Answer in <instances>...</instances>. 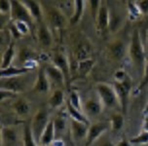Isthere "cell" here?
<instances>
[{
	"instance_id": "cell-44",
	"label": "cell",
	"mask_w": 148,
	"mask_h": 146,
	"mask_svg": "<svg viewBox=\"0 0 148 146\" xmlns=\"http://www.w3.org/2000/svg\"><path fill=\"white\" fill-rule=\"evenodd\" d=\"M142 131L148 132V115L144 116L143 122H142Z\"/></svg>"
},
{
	"instance_id": "cell-12",
	"label": "cell",
	"mask_w": 148,
	"mask_h": 146,
	"mask_svg": "<svg viewBox=\"0 0 148 146\" xmlns=\"http://www.w3.org/2000/svg\"><path fill=\"white\" fill-rule=\"evenodd\" d=\"M51 63H53L55 66H57L63 73L65 81H66V87H67V85L69 84L70 77H71V64L66 54L62 51H56L53 54Z\"/></svg>"
},
{
	"instance_id": "cell-8",
	"label": "cell",
	"mask_w": 148,
	"mask_h": 146,
	"mask_svg": "<svg viewBox=\"0 0 148 146\" xmlns=\"http://www.w3.org/2000/svg\"><path fill=\"white\" fill-rule=\"evenodd\" d=\"M128 46L122 39L114 38L108 42L106 46V53L108 58L114 62H121L123 58L128 56Z\"/></svg>"
},
{
	"instance_id": "cell-24",
	"label": "cell",
	"mask_w": 148,
	"mask_h": 146,
	"mask_svg": "<svg viewBox=\"0 0 148 146\" xmlns=\"http://www.w3.org/2000/svg\"><path fill=\"white\" fill-rule=\"evenodd\" d=\"M31 68L28 67H18L16 65H11L6 69H1L0 71V78H11V77H17L25 75L28 72H30Z\"/></svg>"
},
{
	"instance_id": "cell-32",
	"label": "cell",
	"mask_w": 148,
	"mask_h": 146,
	"mask_svg": "<svg viewBox=\"0 0 148 146\" xmlns=\"http://www.w3.org/2000/svg\"><path fill=\"white\" fill-rule=\"evenodd\" d=\"M23 146H38L31 132L30 125H26L23 130Z\"/></svg>"
},
{
	"instance_id": "cell-36",
	"label": "cell",
	"mask_w": 148,
	"mask_h": 146,
	"mask_svg": "<svg viewBox=\"0 0 148 146\" xmlns=\"http://www.w3.org/2000/svg\"><path fill=\"white\" fill-rule=\"evenodd\" d=\"M11 0H1L0 1V16H4L11 19Z\"/></svg>"
},
{
	"instance_id": "cell-26",
	"label": "cell",
	"mask_w": 148,
	"mask_h": 146,
	"mask_svg": "<svg viewBox=\"0 0 148 146\" xmlns=\"http://www.w3.org/2000/svg\"><path fill=\"white\" fill-rule=\"evenodd\" d=\"M87 1H83V0H75V8H74V13L72 17L69 20V25H75L80 23L82 17L85 12V8L87 6Z\"/></svg>"
},
{
	"instance_id": "cell-37",
	"label": "cell",
	"mask_w": 148,
	"mask_h": 146,
	"mask_svg": "<svg viewBox=\"0 0 148 146\" xmlns=\"http://www.w3.org/2000/svg\"><path fill=\"white\" fill-rule=\"evenodd\" d=\"M128 16L132 20H136L138 17H140L141 14L139 12L138 8L136 7V2L134 1H129L128 2Z\"/></svg>"
},
{
	"instance_id": "cell-38",
	"label": "cell",
	"mask_w": 148,
	"mask_h": 146,
	"mask_svg": "<svg viewBox=\"0 0 148 146\" xmlns=\"http://www.w3.org/2000/svg\"><path fill=\"white\" fill-rule=\"evenodd\" d=\"M87 3L89 4V8H90V12H91L92 18L96 21V18L97 16V13L99 11L100 6H101L102 1H99V0H92V1H87Z\"/></svg>"
},
{
	"instance_id": "cell-27",
	"label": "cell",
	"mask_w": 148,
	"mask_h": 146,
	"mask_svg": "<svg viewBox=\"0 0 148 146\" xmlns=\"http://www.w3.org/2000/svg\"><path fill=\"white\" fill-rule=\"evenodd\" d=\"M53 121H54L56 139L60 138L62 135L66 131V127H67L66 117H65V115H62V114H58V115L53 119Z\"/></svg>"
},
{
	"instance_id": "cell-6",
	"label": "cell",
	"mask_w": 148,
	"mask_h": 146,
	"mask_svg": "<svg viewBox=\"0 0 148 146\" xmlns=\"http://www.w3.org/2000/svg\"><path fill=\"white\" fill-rule=\"evenodd\" d=\"M112 86L114 88L116 94H117L121 111L125 115L127 112V108H128L130 94H131L132 91L131 80H130V78L128 77V78H126L123 81H115Z\"/></svg>"
},
{
	"instance_id": "cell-13",
	"label": "cell",
	"mask_w": 148,
	"mask_h": 146,
	"mask_svg": "<svg viewBox=\"0 0 148 146\" xmlns=\"http://www.w3.org/2000/svg\"><path fill=\"white\" fill-rule=\"evenodd\" d=\"M52 90L51 84L48 80V77L45 72L44 66H40V68L37 71L36 77L33 81L32 92L38 95H46Z\"/></svg>"
},
{
	"instance_id": "cell-33",
	"label": "cell",
	"mask_w": 148,
	"mask_h": 146,
	"mask_svg": "<svg viewBox=\"0 0 148 146\" xmlns=\"http://www.w3.org/2000/svg\"><path fill=\"white\" fill-rule=\"evenodd\" d=\"M62 5H56L70 20L74 13V8H75V1H60L59 2Z\"/></svg>"
},
{
	"instance_id": "cell-19",
	"label": "cell",
	"mask_w": 148,
	"mask_h": 146,
	"mask_svg": "<svg viewBox=\"0 0 148 146\" xmlns=\"http://www.w3.org/2000/svg\"><path fill=\"white\" fill-rule=\"evenodd\" d=\"M23 3L27 8L35 23H44V8L41 5L42 2L35 0H23Z\"/></svg>"
},
{
	"instance_id": "cell-3",
	"label": "cell",
	"mask_w": 148,
	"mask_h": 146,
	"mask_svg": "<svg viewBox=\"0 0 148 146\" xmlns=\"http://www.w3.org/2000/svg\"><path fill=\"white\" fill-rule=\"evenodd\" d=\"M51 121L50 118L49 111L46 107H41L36 110L30 122V129L32 135L39 146V141H40L41 135L45 131L46 127L48 126L49 122Z\"/></svg>"
},
{
	"instance_id": "cell-17",
	"label": "cell",
	"mask_w": 148,
	"mask_h": 146,
	"mask_svg": "<svg viewBox=\"0 0 148 146\" xmlns=\"http://www.w3.org/2000/svg\"><path fill=\"white\" fill-rule=\"evenodd\" d=\"M102 110H103V105H102L99 97L97 99H94V97L88 99L85 103H83V112L89 120L91 118L99 117L100 113L102 112Z\"/></svg>"
},
{
	"instance_id": "cell-45",
	"label": "cell",
	"mask_w": 148,
	"mask_h": 146,
	"mask_svg": "<svg viewBox=\"0 0 148 146\" xmlns=\"http://www.w3.org/2000/svg\"><path fill=\"white\" fill-rule=\"evenodd\" d=\"M53 145L54 146H64V143H63L62 138H57V139H55L54 142H53Z\"/></svg>"
},
{
	"instance_id": "cell-43",
	"label": "cell",
	"mask_w": 148,
	"mask_h": 146,
	"mask_svg": "<svg viewBox=\"0 0 148 146\" xmlns=\"http://www.w3.org/2000/svg\"><path fill=\"white\" fill-rule=\"evenodd\" d=\"M116 146H132V144H131V142H130V140L123 138L116 144Z\"/></svg>"
},
{
	"instance_id": "cell-41",
	"label": "cell",
	"mask_w": 148,
	"mask_h": 146,
	"mask_svg": "<svg viewBox=\"0 0 148 146\" xmlns=\"http://www.w3.org/2000/svg\"><path fill=\"white\" fill-rule=\"evenodd\" d=\"M136 7L138 8L141 16L148 15V0H140V1H134Z\"/></svg>"
},
{
	"instance_id": "cell-7",
	"label": "cell",
	"mask_w": 148,
	"mask_h": 146,
	"mask_svg": "<svg viewBox=\"0 0 148 146\" xmlns=\"http://www.w3.org/2000/svg\"><path fill=\"white\" fill-rule=\"evenodd\" d=\"M11 22H23L30 26H33L35 21L31 17L29 11L25 6L23 1L20 0H11Z\"/></svg>"
},
{
	"instance_id": "cell-11",
	"label": "cell",
	"mask_w": 148,
	"mask_h": 146,
	"mask_svg": "<svg viewBox=\"0 0 148 146\" xmlns=\"http://www.w3.org/2000/svg\"><path fill=\"white\" fill-rule=\"evenodd\" d=\"M45 72L48 77V80L51 84L52 90L55 89H64L66 87V81H65L64 75L57 66L53 63L44 65Z\"/></svg>"
},
{
	"instance_id": "cell-10",
	"label": "cell",
	"mask_w": 148,
	"mask_h": 146,
	"mask_svg": "<svg viewBox=\"0 0 148 146\" xmlns=\"http://www.w3.org/2000/svg\"><path fill=\"white\" fill-rule=\"evenodd\" d=\"M23 143V132H20L15 126L2 127L1 129V145L18 146Z\"/></svg>"
},
{
	"instance_id": "cell-2",
	"label": "cell",
	"mask_w": 148,
	"mask_h": 146,
	"mask_svg": "<svg viewBox=\"0 0 148 146\" xmlns=\"http://www.w3.org/2000/svg\"><path fill=\"white\" fill-rule=\"evenodd\" d=\"M44 20H46V25L52 31L63 30L69 23L68 18L56 5L44 9Z\"/></svg>"
},
{
	"instance_id": "cell-21",
	"label": "cell",
	"mask_w": 148,
	"mask_h": 146,
	"mask_svg": "<svg viewBox=\"0 0 148 146\" xmlns=\"http://www.w3.org/2000/svg\"><path fill=\"white\" fill-rule=\"evenodd\" d=\"M65 95L63 89H55L52 90L51 95L48 99V105L53 109H58L62 106L65 101Z\"/></svg>"
},
{
	"instance_id": "cell-47",
	"label": "cell",
	"mask_w": 148,
	"mask_h": 146,
	"mask_svg": "<svg viewBox=\"0 0 148 146\" xmlns=\"http://www.w3.org/2000/svg\"><path fill=\"white\" fill-rule=\"evenodd\" d=\"M142 113H143V115H144V116L148 115V102L146 103V105H145V107H144L143 111H142Z\"/></svg>"
},
{
	"instance_id": "cell-22",
	"label": "cell",
	"mask_w": 148,
	"mask_h": 146,
	"mask_svg": "<svg viewBox=\"0 0 148 146\" xmlns=\"http://www.w3.org/2000/svg\"><path fill=\"white\" fill-rule=\"evenodd\" d=\"M16 55H17V50L15 49V44L14 42H11L9 46L5 49L3 55H2L1 69H6V68L13 65L12 63L15 62Z\"/></svg>"
},
{
	"instance_id": "cell-40",
	"label": "cell",
	"mask_w": 148,
	"mask_h": 146,
	"mask_svg": "<svg viewBox=\"0 0 148 146\" xmlns=\"http://www.w3.org/2000/svg\"><path fill=\"white\" fill-rule=\"evenodd\" d=\"M148 87V60L146 62V64H145V68H144V72H143V76L141 78L140 84L137 87V91L141 92L142 90L145 89V88Z\"/></svg>"
},
{
	"instance_id": "cell-14",
	"label": "cell",
	"mask_w": 148,
	"mask_h": 146,
	"mask_svg": "<svg viewBox=\"0 0 148 146\" xmlns=\"http://www.w3.org/2000/svg\"><path fill=\"white\" fill-rule=\"evenodd\" d=\"M36 38L43 49H51L54 45V34L46 23H39L36 30Z\"/></svg>"
},
{
	"instance_id": "cell-9",
	"label": "cell",
	"mask_w": 148,
	"mask_h": 146,
	"mask_svg": "<svg viewBox=\"0 0 148 146\" xmlns=\"http://www.w3.org/2000/svg\"><path fill=\"white\" fill-rule=\"evenodd\" d=\"M109 129H111L109 121H99L96 123H92L89 127L88 134H87L85 140V145L91 146L92 144H94Z\"/></svg>"
},
{
	"instance_id": "cell-42",
	"label": "cell",
	"mask_w": 148,
	"mask_h": 146,
	"mask_svg": "<svg viewBox=\"0 0 148 146\" xmlns=\"http://www.w3.org/2000/svg\"><path fill=\"white\" fill-rule=\"evenodd\" d=\"M97 146H116V144L112 140L110 139H107V138H102L101 141L99 143Z\"/></svg>"
},
{
	"instance_id": "cell-15",
	"label": "cell",
	"mask_w": 148,
	"mask_h": 146,
	"mask_svg": "<svg viewBox=\"0 0 148 146\" xmlns=\"http://www.w3.org/2000/svg\"><path fill=\"white\" fill-rule=\"evenodd\" d=\"M36 58L37 54L33 49L27 46H23L17 50V55H16L14 62L16 63V66L18 67H28V64L33 62Z\"/></svg>"
},
{
	"instance_id": "cell-25",
	"label": "cell",
	"mask_w": 148,
	"mask_h": 146,
	"mask_svg": "<svg viewBox=\"0 0 148 146\" xmlns=\"http://www.w3.org/2000/svg\"><path fill=\"white\" fill-rule=\"evenodd\" d=\"M91 44L89 43L87 40H82L79 42L76 46V51H75V58L76 62H80V60H87V58H91Z\"/></svg>"
},
{
	"instance_id": "cell-5",
	"label": "cell",
	"mask_w": 148,
	"mask_h": 146,
	"mask_svg": "<svg viewBox=\"0 0 148 146\" xmlns=\"http://www.w3.org/2000/svg\"><path fill=\"white\" fill-rule=\"evenodd\" d=\"M27 74L11 78H0V90L9 91L18 95L23 93L28 88Z\"/></svg>"
},
{
	"instance_id": "cell-39",
	"label": "cell",
	"mask_w": 148,
	"mask_h": 146,
	"mask_svg": "<svg viewBox=\"0 0 148 146\" xmlns=\"http://www.w3.org/2000/svg\"><path fill=\"white\" fill-rule=\"evenodd\" d=\"M13 23H15L16 27H17L18 32L21 33V35L22 36L27 35V34L30 32L31 26L29 25H27L26 23H23V22H13Z\"/></svg>"
},
{
	"instance_id": "cell-34",
	"label": "cell",
	"mask_w": 148,
	"mask_h": 146,
	"mask_svg": "<svg viewBox=\"0 0 148 146\" xmlns=\"http://www.w3.org/2000/svg\"><path fill=\"white\" fill-rule=\"evenodd\" d=\"M67 101L70 103L73 107H75L76 109L83 111V103L81 102L80 95L76 91H71L69 93V97H68Z\"/></svg>"
},
{
	"instance_id": "cell-18",
	"label": "cell",
	"mask_w": 148,
	"mask_h": 146,
	"mask_svg": "<svg viewBox=\"0 0 148 146\" xmlns=\"http://www.w3.org/2000/svg\"><path fill=\"white\" fill-rule=\"evenodd\" d=\"M109 20H110V11L109 6L102 2L101 6L99 8V11L97 13L96 18V25L97 30L99 33H103L109 28Z\"/></svg>"
},
{
	"instance_id": "cell-46",
	"label": "cell",
	"mask_w": 148,
	"mask_h": 146,
	"mask_svg": "<svg viewBox=\"0 0 148 146\" xmlns=\"http://www.w3.org/2000/svg\"><path fill=\"white\" fill-rule=\"evenodd\" d=\"M144 48H145V55H146V60H148V31H147V34H146V40H145Z\"/></svg>"
},
{
	"instance_id": "cell-29",
	"label": "cell",
	"mask_w": 148,
	"mask_h": 146,
	"mask_svg": "<svg viewBox=\"0 0 148 146\" xmlns=\"http://www.w3.org/2000/svg\"><path fill=\"white\" fill-rule=\"evenodd\" d=\"M66 112H67L70 119H73V120L82 122V123H85V124H88V125L92 124L89 119L87 118V116L84 114L83 111L76 109V108L73 107V106L71 105L68 101H66Z\"/></svg>"
},
{
	"instance_id": "cell-16",
	"label": "cell",
	"mask_w": 148,
	"mask_h": 146,
	"mask_svg": "<svg viewBox=\"0 0 148 146\" xmlns=\"http://www.w3.org/2000/svg\"><path fill=\"white\" fill-rule=\"evenodd\" d=\"M90 125L82 123V122L73 120V119H69V131L71 137L74 141L80 142L82 140L85 139L87 137L89 131Z\"/></svg>"
},
{
	"instance_id": "cell-23",
	"label": "cell",
	"mask_w": 148,
	"mask_h": 146,
	"mask_svg": "<svg viewBox=\"0 0 148 146\" xmlns=\"http://www.w3.org/2000/svg\"><path fill=\"white\" fill-rule=\"evenodd\" d=\"M55 139H56V132H55L54 121H53V119H51L48 126L46 127V129H45V131L41 135L40 141H39V146H49L53 144Z\"/></svg>"
},
{
	"instance_id": "cell-1",
	"label": "cell",
	"mask_w": 148,
	"mask_h": 146,
	"mask_svg": "<svg viewBox=\"0 0 148 146\" xmlns=\"http://www.w3.org/2000/svg\"><path fill=\"white\" fill-rule=\"evenodd\" d=\"M128 57L132 62V65L138 74L143 76L145 64H146V55H145V48L142 44L141 36L138 29H134L132 33L130 43L128 44Z\"/></svg>"
},
{
	"instance_id": "cell-20",
	"label": "cell",
	"mask_w": 148,
	"mask_h": 146,
	"mask_svg": "<svg viewBox=\"0 0 148 146\" xmlns=\"http://www.w3.org/2000/svg\"><path fill=\"white\" fill-rule=\"evenodd\" d=\"M12 109L18 117H26L30 113V104L25 97H20L12 104Z\"/></svg>"
},
{
	"instance_id": "cell-28",
	"label": "cell",
	"mask_w": 148,
	"mask_h": 146,
	"mask_svg": "<svg viewBox=\"0 0 148 146\" xmlns=\"http://www.w3.org/2000/svg\"><path fill=\"white\" fill-rule=\"evenodd\" d=\"M76 70H77L78 75L80 77H86L94 67L96 60L95 58H87V60L76 62Z\"/></svg>"
},
{
	"instance_id": "cell-31",
	"label": "cell",
	"mask_w": 148,
	"mask_h": 146,
	"mask_svg": "<svg viewBox=\"0 0 148 146\" xmlns=\"http://www.w3.org/2000/svg\"><path fill=\"white\" fill-rule=\"evenodd\" d=\"M110 130L113 132H117L123 128L124 122H125V118H124V114L121 113H114L110 117Z\"/></svg>"
},
{
	"instance_id": "cell-35",
	"label": "cell",
	"mask_w": 148,
	"mask_h": 146,
	"mask_svg": "<svg viewBox=\"0 0 148 146\" xmlns=\"http://www.w3.org/2000/svg\"><path fill=\"white\" fill-rule=\"evenodd\" d=\"M130 142L132 145H145L148 144V132L142 131L136 136L130 138Z\"/></svg>"
},
{
	"instance_id": "cell-4",
	"label": "cell",
	"mask_w": 148,
	"mask_h": 146,
	"mask_svg": "<svg viewBox=\"0 0 148 146\" xmlns=\"http://www.w3.org/2000/svg\"><path fill=\"white\" fill-rule=\"evenodd\" d=\"M96 91L97 97L103 105V108L113 109L117 106L120 107L117 94H116L112 85H108L106 83H99L96 86Z\"/></svg>"
},
{
	"instance_id": "cell-30",
	"label": "cell",
	"mask_w": 148,
	"mask_h": 146,
	"mask_svg": "<svg viewBox=\"0 0 148 146\" xmlns=\"http://www.w3.org/2000/svg\"><path fill=\"white\" fill-rule=\"evenodd\" d=\"M110 20H109V28L108 30H110L112 33L117 32L118 30H120L121 27L123 25V18L119 13H116L114 10H110Z\"/></svg>"
}]
</instances>
